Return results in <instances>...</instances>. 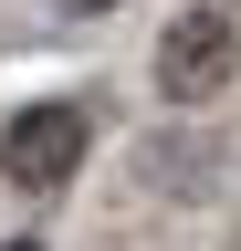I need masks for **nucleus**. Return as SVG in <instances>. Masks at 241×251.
<instances>
[{
	"label": "nucleus",
	"mask_w": 241,
	"mask_h": 251,
	"mask_svg": "<svg viewBox=\"0 0 241 251\" xmlns=\"http://www.w3.org/2000/svg\"><path fill=\"white\" fill-rule=\"evenodd\" d=\"M231 63H241L231 11H178V21H168V42H158V94H168V105H199V94H220V84H231Z\"/></svg>",
	"instance_id": "nucleus-1"
},
{
	"label": "nucleus",
	"mask_w": 241,
	"mask_h": 251,
	"mask_svg": "<svg viewBox=\"0 0 241 251\" xmlns=\"http://www.w3.org/2000/svg\"><path fill=\"white\" fill-rule=\"evenodd\" d=\"M0 168L21 188H63L84 168V105H21L11 136H0Z\"/></svg>",
	"instance_id": "nucleus-2"
},
{
	"label": "nucleus",
	"mask_w": 241,
	"mask_h": 251,
	"mask_svg": "<svg viewBox=\"0 0 241 251\" xmlns=\"http://www.w3.org/2000/svg\"><path fill=\"white\" fill-rule=\"evenodd\" d=\"M74 11H105V0H74Z\"/></svg>",
	"instance_id": "nucleus-3"
},
{
	"label": "nucleus",
	"mask_w": 241,
	"mask_h": 251,
	"mask_svg": "<svg viewBox=\"0 0 241 251\" xmlns=\"http://www.w3.org/2000/svg\"><path fill=\"white\" fill-rule=\"evenodd\" d=\"M11 251H32V241H11Z\"/></svg>",
	"instance_id": "nucleus-4"
},
{
	"label": "nucleus",
	"mask_w": 241,
	"mask_h": 251,
	"mask_svg": "<svg viewBox=\"0 0 241 251\" xmlns=\"http://www.w3.org/2000/svg\"><path fill=\"white\" fill-rule=\"evenodd\" d=\"M231 251H241V241H231Z\"/></svg>",
	"instance_id": "nucleus-5"
}]
</instances>
